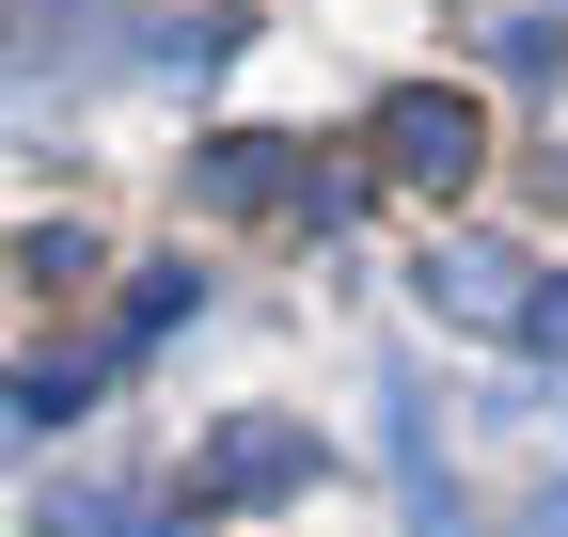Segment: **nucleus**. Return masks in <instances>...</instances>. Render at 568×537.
Wrapping results in <instances>:
<instances>
[{
    "label": "nucleus",
    "mask_w": 568,
    "mask_h": 537,
    "mask_svg": "<svg viewBox=\"0 0 568 537\" xmlns=\"http://www.w3.org/2000/svg\"><path fill=\"white\" fill-rule=\"evenodd\" d=\"M190 206H205V222H268V206L347 222V206H364V174H316L301 143H253V126H237V143H190Z\"/></svg>",
    "instance_id": "1"
},
{
    "label": "nucleus",
    "mask_w": 568,
    "mask_h": 537,
    "mask_svg": "<svg viewBox=\"0 0 568 537\" xmlns=\"http://www.w3.org/2000/svg\"><path fill=\"white\" fill-rule=\"evenodd\" d=\"M474 159H489V111H474V95H443V80L379 95V174H410V190H474Z\"/></svg>",
    "instance_id": "2"
},
{
    "label": "nucleus",
    "mask_w": 568,
    "mask_h": 537,
    "mask_svg": "<svg viewBox=\"0 0 568 537\" xmlns=\"http://www.w3.org/2000/svg\"><path fill=\"white\" fill-rule=\"evenodd\" d=\"M410 301H426V316H458V332H521V301H537V268H521L506 237H426V268H410Z\"/></svg>",
    "instance_id": "3"
},
{
    "label": "nucleus",
    "mask_w": 568,
    "mask_h": 537,
    "mask_svg": "<svg viewBox=\"0 0 568 537\" xmlns=\"http://www.w3.org/2000/svg\"><path fill=\"white\" fill-rule=\"evenodd\" d=\"M301 475H316V427H284V412H237L222 443H205V475H190V490H205V506H268V490H301Z\"/></svg>",
    "instance_id": "4"
},
{
    "label": "nucleus",
    "mask_w": 568,
    "mask_h": 537,
    "mask_svg": "<svg viewBox=\"0 0 568 537\" xmlns=\"http://www.w3.org/2000/svg\"><path fill=\"white\" fill-rule=\"evenodd\" d=\"M0 395H17V427H63V412H95V364H80V348H48V364L0 379Z\"/></svg>",
    "instance_id": "5"
},
{
    "label": "nucleus",
    "mask_w": 568,
    "mask_h": 537,
    "mask_svg": "<svg viewBox=\"0 0 568 537\" xmlns=\"http://www.w3.org/2000/svg\"><path fill=\"white\" fill-rule=\"evenodd\" d=\"M205 285H190V268H142V285H126V316H111V348H159V332L190 316Z\"/></svg>",
    "instance_id": "6"
},
{
    "label": "nucleus",
    "mask_w": 568,
    "mask_h": 537,
    "mask_svg": "<svg viewBox=\"0 0 568 537\" xmlns=\"http://www.w3.org/2000/svg\"><path fill=\"white\" fill-rule=\"evenodd\" d=\"M48 537H159L126 490H48Z\"/></svg>",
    "instance_id": "7"
},
{
    "label": "nucleus",
    "mask_w": 568,
    "mask_h": 537,
    "mask_svg": "<svg viewBox=\"0 0 568 537\" xmlns=\"http://www.w3.org/2000/svg\"><path fill=\"white\" fill-rule=\"evenodd\" d=\"M17 268L63 301V285H95V237H80V222H48V237H17Z\"/></svg>",
    "instance_id": "8"
},
{
    "label": "nucleus",
    "mask_w": 568,
    "mask_h": 537,
    "mask_svg": "<svg viewBox=\"0 0 568 537\" xmlns=\"http://www.w3.org/2000/svg\"><path fill=\"white\" fill-rule=\"evenodd\" d=\"M521 348H568V285H537V301H521Z\"/></svg>",
    "instance_id": "9"
},
{
    "label": "nucleus",
    "mask_w": 568,
    "mask_h": 537,
    "mask_svg": "<svg viewBox=\"0 0 568 537\" xmlns=\"http://www.w3.org/2000/svg\"><path fill=\"white\" fill-rule=\"evenodd\" d=\"M537 537H568V490H552V506H537Z\"/></svg>",
    "instance_id": "10"
}]
</instances>
